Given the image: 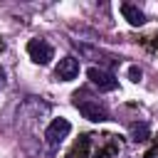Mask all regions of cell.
Instances as JSON below:
<instances>
[{"mask_svg": "<svg viewBox=\"0 0 158 158\" xmlns=\"http://www.w3.org/2000/svg\"><path fill=\"white\" fill-rule=\"evenodd\" d=\"M121 15L128 20V25H133V27H141L143 22H146V15L136 7V5H131V2H123L121 5Z\"/></svg>", "mask_w": 158, "mask_h": 158, "instance_id": "6", "label": "cell"}, {"mask_svg": "<svg viewBox=\"0 0 158 158\" xmlns=\"http://www.w3.org/2000/svg\"><path fill=\"white\" fill-rule=\"evenodd\" d=\"M74 106L79 109V114L84 116V118H89V121H106L109 118V111L99 104V101H94V99H79V96H74Z\"/></svg>", "mask_w": 158, "mask_h": 158, "instance_id": "1", "label": "cell"}, {"mask_svg": "<svg viewBox=\"0 0 158 158\" xmlns=\"http://www.w3.org/2000/svg\"><path fill=\"white\" fill-rule=\"evenodd\" d=\"M2 84H5V69L0 67V89H2Z\"/></svg>", "mask_w": 158, "mask_h": 158, "instance_id": "9", "label": "cell"}, {"mask_svg": "<svg viewBox=\"0 0 158 158\" xmlns=\"http://www.w3.org/2000/svg\"><path fill=\"white\" fill-rule=\"evenodd\" d=\"M77 74H79V62H77L74 57L59 59V64H57V69H54V77H57L59 81H72V79H77Z\"/></svg>", "mask_w": 158, "mask_h": 158, "instance_id": "5", "label": "cell"}, {"mask_svg": "<svg viewBox=\"0 0 158 158\" xmlns=\"http://www.w3.org/2000/svg\"><path fill=\"white\" fill-rule=\"evenodd\" d=\"M148 136H151V128H148V123H146V121H141V123H133V126H131V138H133L136 143L148 141Z\"/></svg>", "mask_w": 158, "mask_h": 158, "instance_id": "7", "label": "cell"}, {"mask_svg": "<svg viewBox=\"0 0 158 158\" xmlns=\"http://www.w3.org/2000/svg\"><path fill=\"white\" fill-rule=\"evenodd\" d=\"M86 77H89L91 84L99 86L101 91H114V89L118 86V79H116L111 72H104V69H99V67H89V69H86Z\"/></svg>", "mask_w": 158, "mask_h": 158, "instance_id": "4", "label": "cell"}, {"mask_svg": "<svg viewBox=\"0 0 158 158\" xmlns=\"http://www.w3.org/2000/svg\"><path fill=\"white\" fill-rule=\"evenodd\" d=\"M69 131H72V123L67 121V118H54L49 126H47V131H44V138H47V146H52V148H57L67 136H69Z\"/></svg>", "mask_w": 158, "mask_h": 158, "instance_id": "2", "label": "cell"}, {"mask_svg": "<svg viewBox=\"0 0 158 158\" xmlns=\"http://www.w3.org/2000/svg\"><path fill=\"white\" fill-rule=\"evenodd\" d=\"M27 54H30V59L37 62V64H49L52 57H54V49H52V44L44 42V40H30V42H27Z\"/></svg>", "mask_w": 158, "mask_h": 158, "instance_id": "3", "label": "cell"}, {"mask_svg": "<svg viewBox=\"0 0 158 158\" xmlns=\"http://www.w3.org/2000/svg\"><path fill=\"white\" fill-rule=\"evenodd\" d=\"M141 77H143V72H141V67H136V64H131V67H128V79H131L133 84H138V81H141Z\"/></svg>", "mask_w": 158, "mask_h": 158, "instance_id": "8", "label": "cell"}]
</instances>
